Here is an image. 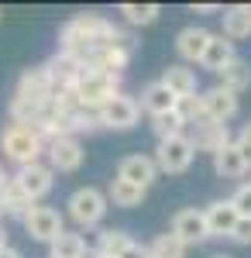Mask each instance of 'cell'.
<instances>
[{
    "label": "cell",
    "mask_w": 251,
    "mask_h": 258,
    "mask_svg": "<svg viewBox=\"0 0 251 258\" xmlns=\"http://www.w3.org/2000/svg\"><path fill=\"white\" fill-rule=\"evenodd\" d=\"M217 76H220V83H217V86H224L227 93H234V97H237V93H244V90L251 86V66L244 59H237V55H234V59L227 62Z\"/></svg>",
    "instance_id": "d6986e66"
},
{
    "label": "cell",
    "mask_w": 251,
    "mask_h": 258,
    "mask_svg": "<svg viewBox=\"0 0 251 258\" xmlns=\"http://www.w3.org/2000/svg\"><path fill=\"white\" fill-rule=\"evenodd\" d=\"M213 258H234V255H213Z\"/></svg>",
    "instance_id": "ab89813d"
},
{
    "label": "cell",
    "mask_w": 251,
    "mask_h": 258,
    "mask_svg": "<svg viewBox=\"0 0 251 258\" xmlns=\"http://www.w3.org/2000/svg\"><path fill=\"white\" fill-rule=\"evenodd\" d=\"M175 114L186 120V127H190V124H200V120H207V117H203V103H200V93L175 100Z\"/></svg>",
    "instance_id": "f546056e"
},
{
    "label": "cell",
    "mask_w": 251,
    "mask_h": 258,
    "mask_svg": "<svg viewBox=\"0 0 251 258\" xmlns=\"http://www.w3.org/2000/svg\"><path fill=\"white\" fill-rule=\"evenodd\" d=\"M117 179H124V182H131V186L148 189L155 179H158L155 159H148V155H128V159L117 165Z\"/></svg>",
    "instance_id": "5bb4252c"
},
{
    "label": "cell",
    "mask_w": 251,
    "mask_h": 258,
    "mask_svg": "<svg viewBox=\"0 0 251 258\" xmlns=\"http://www.w3.org/2000/svg\"><path fill=\"white\" fill-rule=\"evenodd\" d=\"M172 234L186 248L190 244H200V241H207V220H203V210H196V207H186V210H179L172 217Z\"/></svg>",
    "instance_id": "4fadbf2b"
},
{
    "label": "cell",
    "mask_w": 251,
    "mask_h": 258,
    "mask_svg": "<svg viewBox=\"0 0 251 258\" xmlns=\"http://www.w3.org/2000/svg\"><path fill=\"white\" fill-rule=\"evenodd\" d=\"M97 117H100V127H110V131H131V127H138V120H141V107H138L135 97L117 93L114 100H107V103L97 110Z\"/></svg>",
    "instance_id": "52a82bcc"
},
{
    "label": "cell",
    "mask_w": 251,
    "mask_h": 258,
    "mask_svg": "<svg viewBox=\"0 0 251 258\" xmlns=\"http://www.w3.org/2000/svg\"><path fill=\"white\" fill-rule=\"evenodd\" d=\"M231 207L237 210V217H251V182L237 186V193L231 197Z\"/></svg>",
    "instance_id": "4dcf8cb0"
},
{
    "label": "cell",
    "mask_w": 251,
    "mask_h": 258,
    "mask_svg": "<svg viewBox=\"0 0 251 258\" xmlns=\"http://www.w3.org/2000/svg\"><path fill=\"white\" fill-rule=\"evenodd\" d=\"M0 152H4V159H11L18 169H24V165H35V162H38V155L45 152V145H41L35 127L7 124V127L0 131Z\"/></svg>",
    "instance_id": "7a4b0ae2"
},
{
    "label": "cell",
    "mask_w": 251,
    "mask_h": 258,
    "mask_svg": "<svg viewBox=\"0 0 251 258\" xmlns=\"http://www.w3.org/2000/svg\"><path fill=\"white\" fill-rule=\"evenodd\" d=\"M4 179H7V172H4V165H0V186H4Z\"/></svg>",
    "instance_id": "f35d334b"
},
{
    "label": "cell",
    "mask_w": 251,
    "mask_h": 258,
    "mask_svg": "<svg viewBox=\"0 0 251 258\" xmlns=\"http://www.w3.org/2000/svg\"><path fill=\"white\" fill-rule=\"evenodd\" d=\"M224 14V38L231 41H241V38H251V4H234Z\"/></svg>",
    "instance_id": "e0dca14e"
},
{
    "label": "cell",
    "mask_w": 251,
    "mask_h": 258,
    "mask_svg": "<svg viewBox=\"0 0 251 258\" xmlns=\"http://www.w3.org/2000/svg\"><path fill=\"white\" fill-rule=\"evenodd\" d=\"M86 258H107V255H97V251H86Z\"/></svg>",
    "instance_id": "74e56055"
},
{
    "label": "cell",
    "mask_w": 251,
    "mask_h": 258,
    "mask_svg": "<svg viewBox=\"0 0 251 258\" xmlns=\"http://www.w3.org/2000/svg\"><path fill=\"white\" fill-rule=\"evenodd\" d=\"M152 131L158 135V141H162V138H175V135H186V120L179 117L175 110H169V114L152 117Z\"/></svg>",
    "instance_id": "f1b7e54d"
},
{
    "label": "cell",
    "mask_w": 251,
    "mask_h": 258,
    "mask_svg": "<svg viewBox=\"0 0 251 258\" xmlns=\"http://www.w3.org/2000/svg\"><path fill=\"white\" fill-rule=\"evenodd\" d=\"M145 193H148V189L131 186V182H124V179H114L110 189H107L103 197H107V203H114V207H120V210H131V207H141Z\"/></svg>",
    "instance_id": "603a6c76"
},
{
    "label": "cell",
    "mask_w": 251,
    "mask_h": 258,
    "mask_svg": "<svg viewBox=\"0 0 251 258\" xmlns=\"http://www.w3.org/2000/svg\"><path fill=\"white\" fill-rule=\"evenodd\" d=\"M213 172L220 179H241L248 172V165H244V159H241V152H237L234 141H227V145L213 155Z\"/></svg>",
    "instance_id": "ffe728a7"
},
{
    "label": "cell",
    "mask_w": 251,
    "mask_h": 258,
    "mask_svg": "<svg viewBox=\"0 0 251 258\" xmlns=\"http://www.w3.org/2000/svg\"><path fill=\"white\" fill-rule=\"evenodd\" d=\"M18 100H28V103H38V107H48L52 103V76L45 66H31L24 69L18 80V90H14Z\"/></svg>",
    "instance_id": "9c48e42d"
},
{
    "label": "cell",
    "mask_w": 251,
    "mask_h": 258,
    "mask_svg": "<svg viewBox=\"0 0 251 258\" xmlns=\"http://www.w3.org/2000/svg\"><path fill=\"white\" fill-rule=\"evenodd\" d=\"M234 59V45L224 35H210V41H207V52H203V59H200V66L203 69H210V73H220L227 62Z\"/></svg>",
    "instance_id": "7402d4cb"
},
{
    "label": "cell",
    "mask_w": 251,
    "mask_h": 258,
    "mask_svg": "<svg viewBox=\"0 0 251 258\" xmlns=\"http://www.w3.org/2000/svg\"><path fill=\"white\" fill-rule=\"evenodd\" d=\"M21 224H24V231H28L35 241H41V244H52V241L66 231L62 214H58L55 207H41V203H31V207L24 210Z\"/></svg>",
    "instance_id": "8992f818"
},
{
    "label": "cell",
    "mask_w": 251,
    "mask_h": 258,
    "mask_svg": "<svg viewBox=\"0 0 251 258\" xmlns=\"http://www.w3.org/2000/svg\"><path fill=\"white\" fill-rule=\"evenodd\" d=\"M117 93H120V80L117 76H100V73H86V69H83L79 83L73 86V97H76V103L83 110H100Z\"/></svg>",
    "instance_id": "3957f363"
},
{
    "label": "cell",
    "mask_w": 251,
    "mask_h": 258,
    "mask_svg": "<svg viewBox=\"0 0 251 258\" xmlns=\"http://www.w3.org/2000/svg\"><path fill=\"white\" fill-rule=\"evenodd\" d=\"M117 14H124L128 24H141V28H148V24L158 21L162 7H158V4H120V7H117Z\"/></svg>",
    "instance_id": "4316f807"
},
{
    "label": "cell",
    "mask_w": 251,
    "mask_h": 258,
    "mask_svg": "<svg viewBox=\"0 0 251 258\" xmlns=\"http://www.w3.org/2000/svg\"><path fill=\"white\" fill-rule=\"evenodd\" d=\"M196 152L186 135H175V138H162L158 148H155V169L158 172H169V176H179L193 165Z\"/></svg>",
    "instance_id": "5b68a950"
},
{
    "label": "cell",
    "mask_w": 251,
    "mask_h": 258,
    "mask_svg": "<svg viewBox=\"0 0 251 258\" xmlns=\"http://www.w3.org/2000/svg\"><path fill=\"white\" fill-rule=\"evenodd\" d=\"M234 145H237V152H241V159H244V165L251 169V120L241 127V135L234 138Z\"/></svg>",
    "instance_id": "1f68e13d"
},
{
    "label": "cell",
    "mask_w": 251,
    "mask_h": 258,
    "mask_svg": "<svg viewBox=\"0 0 251 258\" xmlns=\"http://www.w3.org/2000/svg\"><path fill=\"white\" fill-rule=\"evenodd\" d=\"M186 138L193 145V152H210V155H217V152L231 141V131H227V124L200 120V124H190V127H186Z\"/></svg>",
    "instance_id": "8fae6325"
},
{
    "label": "cell",
    "mask_w": 251,
    "mask_h": 258,
    "mask_svg": "<svg viewBox=\"0 0 251 258\" xmlns=\"http://www.w3.org/2000/svg\"><path fill=\"white\" fill-rule=\"evenodd\" d=\"M207 41H210V31L190 24V28H182V31L175 35V52H179L186 62H200L203 52H207Z\"/></svg>",
    "instance_id": "2e32d148"
},
{
    "label": "cell",
    "mask_w": 251,
    "mask_h": 258,
    "mask_svg": "<svg viewBox=\"0 0 251 258\" xmlns=\"http://www.w3.org/2000/svg\"><path fill=\"white\" fill-rule=\"evenodd\" d=\"M141 110H148L152 117H158V114H169V110H175V97L162 86V83L155 80L148 83L145 90H141V103H138Z\"/></svg>",
    "instance_id": "44dd1931"
},
{
    "label": "cell",
    "mask_w": 251,
    "mask_h": 258,
    "mask_svg": "<svg viewBox=\"0 0 251 258\" xmlns=\"http://www.w3.org/2000/svg\"><path fill=\"white\" fill-rule=\"evenodd\" d=\"M145 251H148V258H186V244L169 231V234H158Z\"/></svg>",
    "instance_id": "83f0119b"
},
{
    "label": "cell",
    "mask_w": 251,
    "mask_h": 258,
    "mask_svg": "<svg viewBox=\"0 0 251 258\" xmlns=\"http://www.w3.org/2000/svg\"><path fill=\"white\" fill-rule=\"evenodd\" d=\"M7 248V234H4V224H0V251Z\"/></svg>",
    "instance_id": "8d00e7d4"
},
{
    "label": "cell",
    "mask_w": 251,
    "mask_h": 258,
    "mask_svg": "<svg viewBox=\"0 0 251 258\" xmlns=\"http://www.w3.org/2000/svg\"><path fill=\"white\" fill-rule=\"evenodd\" d=\"M227 238L237 241V244H251V217H237V224L231 227Z\"/></svg>",
    "instance_id": "d6a6232c"
},
{
    "label": "cell",
    "mask_w": 251,
    "mask_h": 258,
    "mask_svg": "<svg viewBox=\"0 0 251 258\" xmlns=\"http://www.w3.org/2000/svg\"><path fill=\"white\" fill-rule=\"evenodd\" d=\"M203 220H207V238H227L237 224V210L231 207V200H217L203 210Z\"/></svg>",
    "instance_id": "9a60e30c"
},
{
    "label": "cell",
    "mask_w": 251,
    "mask_h": 258,
    "mask_svg": "<svg viewBox=\"0 0 251 258\" xmlns=\"http://www.w3.org/2000/svg\"><path fill=\"white\" fill-rule=\"evenodd\" d=\"M48 258H86V238L76 231H62L48 244Z\"/></svg>",
    "instance_id": "d4e9b609"
},
{
    "label": "cell",
    "mask_w": 251,
    "mask_h": 258,
    "mask_svg": "<svg viewBox=\"0 0 251 258\" xmlns=\"http://www.w3.org/2000/svg\"><path fill=\"white\" fill-rule=\"evenodd\" d=\"M128 35L110 24L107 18H100V14H79L73 18L62 31H58V52H66V55H76L79 62L86 59V55H93L97 48H107V45H117V41H124Z\"/></svg>",
    "instance_id": "6da1fadb"
},
{
    "label": "cell",
    "mask_w": 251,
    "mask_h": 258,
    "mask_svg": "<svg viewBox=\"0 0 251 258\" xmlns=\"http://www.w3.org/2000/svg\"><path fill=\"white\" fill-rule=\"evenodd\" d=\"M0 18H4V11H0Z\"/></svg>",
    "instance_id": "60d3db41"
},
{
    "label": "cell",
    "mask_w": 251,
    "mask_h": 258,
    "mask_svg": "<svg viewBox=\"0 0 251 258\" xmlns=\"http://www.w3.org/2000/svg\"><path fill=\"white\" fill-rule=\"evenodd\" d=\"M135 241H131V234L128 231H100V241H97V255H107V258H120L128 248H131Z\"/></svg>",
    "instance_id": "484cf974"
},
{
    "label": "cell",
    "mask_w": 251,
    "mask_h": 258,
    "mask_svg": "<svg viewBox=\"0 0 251 258\" xmlns=\"http://www.w3.org/2000/svg\"><path fill=\"white\" fill-rule=\"evenodd\" d=\"M66 207H69V217L76 220L79 227H97L100 220L107 217V197L100 193L97 186H79L73 197L66 200Z\"/></svg>",
    "instance_id": "277c9868"
},
{
    "label": "cell",
    "mask_w": 251,
    "mask_h": 258,
    "mask_svg": "<svg viewBox=\"0 0 251 258\" xmlns=\"http://www.w3.org/2000/svg\"><path fill=\"white\" fill-rule=\"evenodd\" d=\"M200 103H203V117L213 120V124H227V120L237 117V110H241L237 97L227 93L224 86H210V90H203V93H200Z\"/></svg>",
    "instance_id": "30bf717a"
},
{
    "label": "cell",
    "mask_w": 251,
    "mask_h": 258,
    "mask_svg": "<svg viewBox=\"0 0 251 258\" xmlns=\"http://www.w3.org/2000/svg\"><path fill=\"white\" fill-rule=\"evenodd\" d=\"M48 152V169L52 172H76L83 165V145L76 138H55L45 145Z\"/></svg>",
    "instance_id": "7c38bea8"
},
{
    "label": "cell",
    "mask_w": 251,
    "mask_h": 258,
    "mask_svg": "<svg viewBox=\"0 0 251 258\" xmlns=\"http://www.w3.org/2000/svg\"><path fill=\"white\" fill-rule=\"evenodd\" d=\"M158 83H162L175 100L193 97V93H196V73H193V69H186V66H169V69L162 73V80H158Z\"/></svg>",
    "instance_id": "ac0fdd59"
},
{
    "label": "cell",
    "mask_w": 251,
    "mask_h": 258,
    "mask_svg": "<svg viewBox=\"0 0 251 258\" xmlns=\"http://www.w3.org/2000/svg\"><path fill=\"white\" fill-rule=\"evenodd\" d=\"M196 14H220V7L217 4H200V7H193Z\"/></svg>",
    "instance_id": "e575fe53"
},
{
    "label": "cell",
    "mask_w": 251,
    "mask_h": 258,
    "mask_svg": "<svg viewBox=\"0 0 251 258\" xmlns=\"http://www.w3.org/2000/svg\"><path fill=\"white\" fill-rule=\"evenodd\" d=\"M0 258H24V255H21L18 248H11V244H7V248H4V251H0Z\"/></svg>",
    "instance_id": "d590c367"
},
{
    "label": "cell",
    "mask_w": 251,
    "mask_h": 258,
    "mask_svg": "<svg viewBox=\"0 0 251 258\" xmlns=\"http://www.w3.org/2000/svg\"><path fill=\"white\" fill-rule=\"evenodd\" d=\"M28 207H31V203L24 200V193L18 189V182L7 176L4 186H0V217H24Z\"/></svg>",
    "instance_id": "cb8c5ba5"
},
{
    "label": "cell",
    "mask_w": 251,
    "mask_h": 258,
    "mask_svg": "<svg viewBox=\"0 0 251 258\" xmlns=\"http://www.w3.org/2000/svg\"><path fill=\"white\" fill-rule=\"evenodd\" d=\"M11 179L18 182V189L24 193V200H28V203H38V200L48 197V193H52V186H55V172H52L48 165H41V162L18 169Z\"/></svg>",
    "instance_id": "ba28073f"
},
{
    "label": "cell",
    "mask_w": 251,
    "mask_h": 258,
    "mask_svg": "<svg viewBox=\"0 0 251 258\" xmlns=\"http://www.w3.org/2000/svg\"><path fill=\"white\" fill-rule=\"evenodd\" d=\"M120 258H148V251H145L141 244H131V248H128V251H124Z\"/></svg>",
    "instance_id": "836d02e7"
}]
</instances>
